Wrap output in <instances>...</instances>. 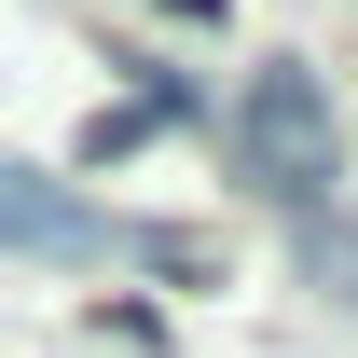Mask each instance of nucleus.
<instances>
[{"mask_svg":"<svg viewBox=\"0 0 358 358\" xmlns=\"http://www.w3.org/2000/svg\"><path fill=\"white\" fill-rule=\"evenodd\" d=\"M289 248H303V275L331 289V303H358V221H345V207H317V221H289Z\"/></svg>","mask_w":358,"mask_h":358,"instance_id":"4","label":"nucleus"},{"mask_svg":"<svg viewBox=\"0 0 358 358\" xmlns=\"http://www.w3.org/2000/svg\"><path fill=\"white\" fill-rule=\"evenodd\" d=\"M0 248L96 262V248H124V221H110V207H83V193H55V179H28V166H0Z\"/></svg>","mask_w":358,"mask_h":358,"instance_id":"2","label":"nucleus"},{"mask_svg":"<svg viewBox=\"0 0 358 358\" xmlns=\"http://www.w3.org/2000/svg\"><path fill=\"white\" fill-rule=\"evenodd\" d=\"M234 152H248V179H262L289 221H317V207H345L331 179H345V124H331V83L317 69H248V96H234Z\"/></svg>","mask_w":358,"mask_h":358,"instance_id":"1","label":"nucleus"},{"mask_svg":"<svg viewBox=\"0 0 358 358\" xmlns=\"http://www.w3.org/2000/svg\"><path fill=\"white\" fill-rule=\"evenodd\" d=\"M152 14H179V28H221V0H152Z\"/></svg>","mask_w":358,"mask_h":358,"instance_id":"5","label":"nucleus"},{"mask_svg":"<svg viewBox=\"0 0 358 358\" xmlns=\"http://www.w3.org/2000/svg\"><path fill=\"white\" fill-rule=\"evenodd\" d=\"M179 110H193V83H179V69H152L124 110H96V124H83V166H124L138 138H152V124H179Z\"/></svg>","mask_w":358,"mask_h":358,"instance_id":"3","label":"nucleus"}]
</instances>
